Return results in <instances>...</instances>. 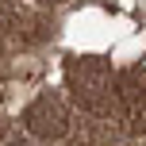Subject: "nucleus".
Instances as JSON below:
<instances>
[{
	"label": "nucleus",
	"instance_id": "20e7f679",
	"mask_svg": "<svg viewBox=\"0 0 146 146\" xmlns=\"http://www.w3.org/2000/svg\"><path fill=\"white\" fill-rule=\"evenodd\" d=\"M8 146H27V142H8Z\"/></svg>",
	"mask_w": 146,
	"mask_h": 146
},
{
	"label": "nucleus",
	"instance_id": "f03ea898",
	"mask_svg": "<svg viewBox=\"0 0 146 146\" xmlns=\"http://www.w3.org/2000/svg\"><path fill=\"white\" fill-rule=\"evenodd\" d=\"M66 85H69L73 96L108 88V69H104V62H96V58H81V62H73L66 69Z\"/></svg>",
	"mask_w": 146,
	"mask_h": 146
},
{
	"label": "nucleus",
	"instance_id": "f257e3e1",
	"mask_svg": "<svg viewBox=\"0 0 146 146\" xmlns=\"http://www.w3.org/2000/svg\"><path fill=\"white\" fill-rule=\"evenodd\" d=\"M23 127H27L35 139H62L66 127H69L62 100L58 96H35V100L23 108Z\"/></svg>",
	"mask_w": 146,
	"mask_h": 146
},
{
	"label": "nucleus",
	"instance_id": "7ed1b4c3",
	"mask_svg": "<svg viewBox=\"0 0 146 146\" xmlns=\"http://www.w3.org/2000/svg\"><path fill=\"white\" fill-rule=\"evenodd\" d=\"M142 92H146V85H142V73L139 69H119L115 73V96H119V100L135 104Z\"/></svg>",
	"mask_w": 146,
	"mask_h": 146
}]
</instances>
